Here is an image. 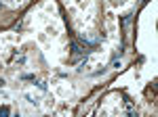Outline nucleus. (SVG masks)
I'll return each mask as SVG.
<instances>
[{
    "instance_id": "1",
    "label": "nucleus",
    "mask_w": 158,
    "mask_h": 117,
    "mask_svg": "<svg viewBox=\"0 0 158 117\" xmlns=\"http://www.w3.org/2000/svg\"><path fill=\"white\" fill-rule=\"evenodd\" d=\"M0 115H9V109H6V107H2V109H0Z\"/></svg>"
},
{
    "instance_id": "2",
    "label": "nucleus",
    "mask_w": 158,
    "mask_h": 117,
    "mask_svg": "<svg viewBox=\"0 0 158 117\" xmlns=\"http://www.w3.org/2000/svg\"><path fill=\"white\" fill-rule=\"evenodd\" d=\"M2 86H4V80H2V77H0V88H2Z\"/></svg>"
}]
</instances>
